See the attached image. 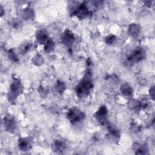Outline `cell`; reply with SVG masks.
Wrapping results in <instances>:
<instances>
[{"label":"cell","mask_w":155,"mask_h":155,"mask_svg":"<svg viewBox=\"0 0 155 155\" xmlns=\"http://www.w3.org/2000/svg\"><path fill=\"white\" fill-rule=\"evenodd\" d=\"M120 93L125 97H131L133 96V88L131 86L127 83L123 84L120 87Z\"/></svg>","instance_id":"13"},{"label":"cell","mask_w":155,"mask_h":155,"mask_svg":"<svg viewBox=\"0 0 155 155\" xmlns=\"http://www.w3.org/2000/svg\"><path fill=\"white\" fill-rule=\"evenodd\" d=\"M70 15L76 16L79 19H84L92 13V9L89 5L88 1H83L70 10Z\"/></svg>","instance_id":"3"},{"label":"cell","mask_w":155,"mask_h":155,"mask_svg":"<svg viewBox=\"0 0 155 155\" xmlns=\"http://www.w3.org/2000/svg\"><path fill=\"white\" fill-rule=\"evenodd\" d=\"M134 153L137 154H145L148 153V148L145 145L135 143L133 145Z\"/></svg>","instance_id":"14"},{"label":"cell","mask_w":155,"mask_h":155,"mask_svg":"<svg viewBox=\"0 0 155 155\" xmlns=\"http://www.w3.org/2000/svg\"><path fill=\"white\" fill-rule=\"evenodd\" d=\"M3 124L4 130L9 133H14L16 128V122L15 117L11 114H6L4 117Z\"/></svg>","instance_id":"7"},{"label":"cell","mask_w":155,"mask_h":155,"mask_svg":"<svg viewBox=\"0 0 155 155\" xmlns=\"http://www.w3.org/2000/svg\"><path fill=\"white\" fill-rule=\"evenodd\" d=\"M93 116L98 124L102 126L105 127L108 122V108L105 105H101L97 110L94 113Z\"/></svg>","instance_id":"6"},{"label":"cell","mask_w":155,"mask_h":155,"mask_svg":"<svg viewBox=\"0 0 155 155\" xmlns=\"http://www.w3.org/2000/svg\"><path fill=\"white\" fill-rule=\"evenodd\" d=\"M107 130L108 131V133L109 134V136L112 137L113 139H114L116 140H117L120 138V131L113 124H111L110 122H108L107 125L105 126Z\"/></svg>","instance_id":"9"},{"label":"cell","mask_w":155,"mask_h":155,"mask_svg":"<svg viewBox=\"0 0 155 155\" xmlns=\"http://www.w3.org/2000/svg\"><path fill=\"white\" fill-rule=\"evenodd\" d=\"M55 44L54 41L51 38H49V39L44 44V49L46 53H51L53 51L54 48Z\"/></svg>","instance_id":"16"},{"label":"cell","mask_w":155,"mask_h":155,"mask_svg":"<svg viewBox=\"0 0 155 155\" xmlns=\"http://www.w3.org/2000/svg\"><path fill=\"white\" fill-rule=\"evenodd\" d=\"M22 16H23L24 19H27V20L31 19L34 18V16H35L34 10L30 7L26 8L23 12Z\"/></svg>","instance_id":"18"},{"label":"cell","mask_w":155,"mask_h":155,"mask_svg":"<svg viewBox=\"0 0 155 155\" xmlns=\"http://www.w3.org/2000/svg\"><path fill=\"white\" fill-rule=\"evenodd\" d=\"M12 24H13L14 28H19L20 27V25L21 24V23L19 21H14L13 22Z\"/></svg>","instance_id":"24"},{"label":"cell","mask_w":155,"mask_h":155,"mask_svg":"<svg viewBox=\"0 0 155 155\" xmlns=\"http://www.w3.org/2000/svg\"><path fill=\"white\" fill-rule=\"evenodd\" d=\"M154 87H152L151 88H150V94H152L151 96V97L153 98V99H154Z\"/></svg>","instance_id":"25"},{"label":"cell","mask_w":155,"mask_h":155,"mask_svg":"<svg viewBox=\"0 0 155 155\" xmlns=\"http://www.w3.org/2000/svg\"><path fill=\"white\" fill-rule=\"evenodd\" d=\"M67 147V144L65 141L61 139H57L55 140L51 145V148L53 151L58 153H63V151H65Z\"/></svg>","instance_id":"12"},{"label":"cell","mask_w":155,"mask_h":155,"mask_svg":"<svg viewBox=\"0 0 155 155\" xmlns=\"http://www.w3.org/2000/svg\"><path fill=\"white\" fill-rule=\"evenodd\" d=\"M61 40L62 44L65 46L71 47L76 40V37L71 30L69 29H66L62 34Z\"/></svg>","instance_id":"8"},{"label":"cell","mask_w":155,"mask_h":155,"mask_svg":"<svg viewBox=\"0 0 155 155\" xmlns=\"http://www.w3.org/2000/svg\"><path fill=\"white\" fill-rule=\"evenodd\" d=\"M93 88V74L90 69H87L83 78L76 86L75 93L78 98L84 99L90 94Z\"/></svg>","instance_id":"1"},{"label":"cell","mask_w":155,"mask_h":155,"mask_svg":"<svg viewBox=\"0 0 155 155\" xmlns=\"http://www.w3.org/2000/svg\"><path fill=\"white\" fill-rule=\"evenodd\" d=\"M50 37L47 31L45 29H39L36 33V39L39 44L44 45L48 39Z\"/></svg>","instance_id":"10"},{"label":"cell","mask_w":155,"mask_h":155,"mask_svg":"<svg viewBox=\"0 0 155 155\" xmlns=\"http://www.w3.org/2000/svg\"><path fill=\"white\" fill-rule=\"evenodd\" d=\"M145 56V51L140 47H138L133 50L127 56V62L130 64H134L142 61Z\"/></svg>","instance_id":"5"},{"label":"cell","mask_w":155,"mask_h":155,"mask_svg":"<svg viewBox=\"0 0 155 155\" xmlns=\"http://www.w3.org/2000/svg\"><path fill=\"white\" fill-rule=\"evenodd\" d=\"M24 91V86L21 79L16 76L12 78L8 91L7 98L11 104H14L18 97Z\"/></svg>","instance_id":"2"},{"label":"cell","mask_w":155,"mask_h":155,"mask_svg":"<svg viewBox=\"0 0 155 155\" xmlns=\"http://www.w3.org/2000/svg\"><path fill=\"white\" fill-rule=\"evenodd\" d=\"M18 146L22 151H29L31 148V143L28 137H20L18 139Z\"/></svg>","instance_id":"11"},{"label":"cell","mask_w":155,"mask_h":155,"mask_svg":"<svg viewBox=\"0 0 155 155\" xmlns=\"http://www.w3.org/2000/svg\"><path fill=\"white\" fill-rule=\"evenodd\" d=\"M3 12H4V8L2 7V5H1V16L3 15Z\"/></svg>","instance_id":"26"},{"label":"cell","mask_w":155,"mask_h":155,"mask_svg":"<svg viewBox=\"0 0 155 155\" xmlns=\"http://www.w3.org/2000/svg\"><path fill=\"white\" fill-rule=\"evenodd\" d=\"M128 107L132 110L138 111L142 108V102L141 101L130 99L128 103Z\"/></svg>","instance_id":"17"},{"label":"cell","mask_w":155,"mask_h":155,"mask_svg":"<svg viewBox=\"0 0 155 155\" xmlns=\"http://www.w3.org/2000/svg\"><path fill=\"white\" fill-rule=\"evenodd\" d=\"M131 127V129L132 130V131H134L135 133L139 131L140 129V126L139 125H138L136 122H132L130 125Z\"/></svg>","instance_id":"23"},{"label":"cell","mask_w":155,"mask_h":155,"mask_svg":"<svg viewBox=\"0 0 155 155\" xmlns=\"http://www.w3.org/2000/svg\"><path fill=\"white\" fill-rule=\"evenodd\" d=\"M116 39H117V37L115 35L112 34L108 35L107 36L105 37V43L107 45H113L116 41Z\"/></svg>","instance_id":"21"},{"label":"cell","mask_w":155,"mask_h":155,"mask_svg":"<svg viewBox=\"0 0 155 155\" xmlns=\"http://www.w3.org/2000/svg\"><path fill=\"white\" fill-rule=\"evenodd\" d=\"M85 117L84 113L76 107H71L67 113V118L73 125L82 122Z\"/></svg>","instance_id":"4"},{"label":"cell","mask_w":155,"mask_h":155,"mask_svg":"<svg viewBox=\"0 0 155 155\" xmlns=\"http://www.w3.org/2000/svg\"><path fill=\"white\" fill-rule=\"evenodd\" d=\"M31 48V44L29 42H25L24 43L21 45L19 47V50L21 53L25 54L30 50Z\"/></svg>","instance_id":"19"},{"label":"cell","mask_w":155,"mask_h":155,"mask_svg":"<svg viewBox=\"0 0 155 155\" xmlns=\"http://www.w3.org/2000/svg\"><path fill=\"white\" fill-rule=\"evenodd\" d=\"M8 58L13 62H18V57L17 54H16V53L15 52V51L13 49H11L8 51Z\"/></svg>","instance_id":"22"},{"label":"cell","mask_w":155,"mask_h":155,"mask_svg":"<svg viewBox=\"0 0 155 155\" xmlns=\"http://www.w3.org/2000/svg\"><path fill=\"white\" fill-rule=\"evenodd\" d=\"M66 86L64 82L61 81H58L56 85H55V89L56 91L59 93H62L65 91Z\"/></svg>","instance_id":"20"},{"label":"cell","mask_w":155,"mask_h":155,"mask_svg":"<svg viewBox=\"0 0 155 155\" xmlns=\"http://www.w3.org/2000/svg\"><path fill=\"white\" fill-rule=\"evenodd\" d=\"M140 31V27L137 24H130L128 28V33L133 37H137Z\"/></svg>","instance_id":"15"}]
</instances>
